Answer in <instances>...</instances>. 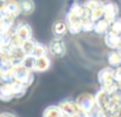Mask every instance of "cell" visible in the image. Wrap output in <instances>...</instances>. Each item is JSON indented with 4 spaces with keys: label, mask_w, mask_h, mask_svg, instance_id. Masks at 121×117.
<instances>
[{
    "label": "cell",
    "mask_w": 121,
    "mask_h": 117,
    "mask_svg": "<svg viewBox=\"0 0 121 117\" xmlns=\"http://www.w3.org/2000/svg\"><path fill=\"white\" fill-rule=\"evenodd\" d=\"M114 81L121 83V66H119V67H116V69H114Z\"/></svg>",
    "instance_id": "32"
},
{
    "label": "cell",
    "mask_w": 121,
    "mask_h": 117,
    "mask_svg": "<svg viewBox=\"0 0 121 117\" xmlns=\"http://www.w3.org/2000/svg\"><path fill=\"white\" fill-rule=\"evenodd\" d=\"M82 31H84V32L94 31V22L90 18L82 20Z\"/></svg>",
    "instance_id": "29"
},
{
    "label": "cell",
    "mask_w": 121,
    "mask_h": 117,
    "mask_svg": "<svg viewBox=\"0 0 121 117\" xmlns=\"http://www.w3.org/2000/svg\"><path fill=\"white\" fill-rule=\"evenodd\" d=\"M46 53H48V48L43 43L36 42L35 49H33V53H32V56L33 57H40V56H45Z\"/></svg>",
    "instance_id": "23"
},
{
    "label": "cell",
    "mask_w": 121,
    "mask_h": 117,
    "mask_svg": "<svg viewBox=\"0 0 121 117\" xmlns=\"http://www.w3.org/2000/svg\"><path fill=\"white\" fill-rule=\"evenodd\" d=\"M104 43L108 48L116 50L121 47V35L108 31L107 34H104Z\"/></svg>",
    "instance_id": "7"
},
{
    "label": "cell",
    "mask_w": 121,
    "mask_h": 117,
    "mask_svg": "<svg viewBox=\"0 0 121 117\" xmlns=\"http://www.w3.org/2000/svg\"><path fill=\"white\" fill-rule=\"evenodd\" d=\"M102 9H103V19H106L109 24L113 23L117 18L119 9H117V5L114 4L113 1H109V0L103 1Z\"/></svg>",
    "instance_id": "4"
},
{
    "label": "cell",
    "mask_w": 121,
    "mask_h": 117,
    "mask_svg": "<svg viewBox=\"0 0 121 117\" xmlns=\"http://www.w3.org/2000/svg\"><path fill=\"white\" fill-rule=\"evenodd\" d=\"M0 1H4V3H6V1H9V0H0Z\"/></svg>",
    "instance_id": "37"
},
{
    "label": "cell",
    "mask_w": 121,
    "mask_h": 117,
    "mask_svg": "<svg viewBox=\"0 0 121 117\" xmlns=\"http://www.w3.org/2000/svg\"><path fill=\"white\" fill-rule=\"evenodd\" d=\"M120 104H121V98H120Z\"/></svg>",
    "instance_id": "39"
},
{
    "label": "cell",
    "mask_w": 121,
    "mask_h": 117,
    "mask_svg": "<svg viewBox=\"0 0 121 117\" xmlns=\"http://www.w3.org/2000/svg\"><path fill=\"white\" fill-rule=\"evenodd\" d=\"M0 48H1V47H0Z\"/></svg>",
    "instance_id": "40"
},
{
    "label": "cell",
    "mask_w": 121,
    "mask_h": 117,
    "mask_svg": "<svg viewBox=\"0 0 121 117\" xmlns=\"http://www.w3.org/2000/svg\"><path fill=\"white\" fill-rule=\"evenodd\" d=\"M88 1H89V0H75L74 3L77 4V5H80V6H86Z\"/></svg>",
    "instance_id": "34"
},
{
    "label": "cell",
    "mask_w": 121,
    "mask_h": 117,
    "mask_svg": "<svg viewBox=\"0 0 121 117\" xmlns=\"http://www.w3.org/2000/svg\"><path fill=\"white\" fill-rule=\"evenodd\" d=\"M102 4H103L102 0H89V1L87 3V5H86V7H88L90 11H93V10H95V9L101 7Z\"/></svg>",
    "instance_id": "30"
},
{
    "label": "cell",
    "mask_w": 121,
    "mask_h": 117,
    "mask_svg": "<svg viewBox=\"0 0 121 117\" xmlns=\"http://www.w3.org/2000/svg\"><path fill=\"white\" fill-rule=\"evenodd\" d=\"M0 117H17V116L12 112H1L0 113Z\"/></svg>",
    "instance_id": "35"
},
{
    "label": "cell",
    "mask_w": 121,
    "mask_h": 117,
    "mask_svg": "<svg viewBox=\"0 0 121 117\" xmlns=\"http://www.w3.org/2000/svg\"><path fill=\"white\" fill-rule=\"evenodd\" d=\"M108 63L112 67L121 66V55L116 50H113V51L109 53V55H108Z\"/></svg>",
    "instance_id": "20"
},
{
    "label": "cell",
    "mask_w": 121,
    "mask_h": 117,
    "mask_svg": "<svg viewBox=\"0 0 121 117\" xmlns=\"http://www.w3.org/2000/svg\"><path fill=\"white\" fill-rule=\"evenodd\" d=\"M94 98H95V105H96L97 107L104 110V107L107 106V104H108V102H109V99H110V96H109L107 92H104L102 88H100V90L96 92V94L94 96Z\"/></svg>",
    "instance_id": "11"
},
{
    "label": "cell",
    "mask_w": 121,
    "mask_h": 117,
    "mask_svg": "<svg viewBox=\"0 0 121 117\" xmlns=\"http://www.w3.org/2000/svg\"><path fill=\"white\" fill-rule=\"evenodd\" d=\"M59 109L62 110L64 117L67 116H71V115H75L80 111L77 104L75 103V100H63V102H60L58 104Z\"/></svg>",
    "instance_id": "8"
},
{
    "label": "cell",
    "mask_w": 121,
    "mask_h": 117,
    "mask_svg": "<svg viewBox=\"0 0 121 117\" xmlns=\"http://www.w3.org/2000/svg\"><path fill=\"white\" fill-rule=\"evenodd\" d=\"M18 4L20 7V13L27 16L35 11V3L33 0H18Z\"/></svg>",
    "instance_id": "13"
},
{
    "label": "cell",
    "mask_w": 121,
    "mask_h": 117,
    "mask_svg": "<svg viewBox=\"0 0 121 117\" xmlns=\"http://www.w3.org/2000/svg\"><path fill=\"white\" fill-rule=\"evenodd\" d=\"M65 23L68 26V31L70 34L77 35L82 31V19L77 15H75L70 11H68V13H67V22Z\"/></svg>",
    "instance_id": "3"
},
{
    "label": "cell",
    "mask_w": 121,
    "mask_h": 117,
    "mask_svg": "<svg viewBox=\"0 0 121 117\" xmlns=\"http://www.w3.org/2000/svg\"><path fill=\"white\" fill-rule=\"evenodd\" d=\"M22 43H23V41L18 37V36H16L14 35V32H13V35H12V37H11V41H10V48H20L22 47Z\"/></svg>",
    "instance_id": "31"
},
{
    "label": "cell",
    "mask_w": 121,
    "mask_h": 117,
    "mask_svg": "<svg viewBox=\"0 0 121 117\" xmlns=\"http://www.w3.org/2000/svg\"><path fill=\"white\" fill-rule=\"evenodd\" d=\"M116 51H117V53H119V54H120V55H121V47H120V48H119V49H116Z\"/></svg>",
    "instance_id": "36"
},
{
    "label": "cell",
    "mask_w": 121,
    "mask_h": 117,
    "mask_svg": "<svg viewBox=\"0 0 121 117\" xmlns=\"http://www.w3.org/2000/svg\"><path fill=\"white\" fill-rule=\"evenodd\" d=\"M14 35L18 36L23 42L32 38V28L27 23H20L14 28Z\"/></svg>",
    "instance_id": "6"
},
{
    "label": "cell",
    "mask_w": 121,
    "mask_h": 117,
    "mask_svg": "<svg viewBox=\"0 0 121 117\" xmlns=\"http://www.w3.org/2000/svg\"><path fill=\"white\" fill-rule=\"evenodd\" d=\"M35 61H36V57H33L32 55H25L22 61V66L25 67L26 69L33 72L35 71Z\"/></svg>",
    "instance_id": "21"
},
{
    "label": "cell",
    "mask_w": 121,
    "mask_h": 117,
    "mask_svg": "<svg viewBox=\"0 0 121 117\" xmlns=\"http://www.w3.org/2000/svg\"><path fill=\"white\" fill-rule=\"evenodd\" d=\"M75 103L77 104L80 111L82 112H86V113H89L96 105H95V98H94V94L91 93H81Z\"/></svg>",
    "instance_id": "2"
},
{
    "label": "cell",
    "mask_w": 121,
    "mask_h": 117,
    "mask_svg": "<svg viewBox=\"0 0 121 117\" xmlns=\"http://www.w3.org/2000/svg\"><path fill=\"white\" fill-rule=\"evenodd\" d=\"M5 6H6V9H7L11 17L17 18L20 15V7H19L18 1H16V0H9V1L5 3Z\"/></svg>",
    "instance_id": "16"
},
{
    "label": "cell",
    "mask_w": 121,
    "mask_h": 117,
    "mask_svg": "<svg viewBox=\"0 0 121 117\" xmlns=\"http://www.w3.org/2000/svg\"><path fill=\"white\" fill-rule=\"evenodd\" d=\"M12 71H13V79H14V81L20 83L26 88L33 83V79H35L33 73L31 71L26 69L25 67H23L22 65L17 66V67H13Z\"/></svg>",
    "instance_id": "1"
},
{
    "label": "cell",
    "mask_w": 121,
    "mask_h": 117,
    "mask_svg": "<svg viewBox=\"0 0 121 117\" xmlns=\"http://www.w3.org/2000/svg\"><path fill=\"white\" fill-rule=\"evenodd\" d=\"M102 18H103V9H102V6L99 7V9H95V10L90 11V19L94 23L97 22V20H100V19H102Z\"/></svg>",
    "instance_id": "26"
},
{
    "label": "cell",
    "mask_w": 121,
    "mask_h": 117,
    "mask_svg": "<svg viewBox=\"0 0 121 117\" xmlns=\"http://www.w3.org/2000/svg\"><path fill=\"white\" fill-rule=\"evenodd\" d=\"M12 99H14V96H13L10 84H1L0 85V100L7 103V102H11Z\"/></svg>",
    "instance_id": "12"
},
{
    "label": "cell",
    "mask_w": 121,
    "mask_h": 117,
    "mask_svg": "<svg viewBox=\"0 0 121 117\" xmlns=\"http://www.w3.org/2000/svg\"><path fill=\"white\" fill-rule=\"evenodd\" d=\"M97 80L101 85H104L107 83H110L114 80V69L112 67H104L102 68L97 74Z\"/></svg>",
    "instance_id": "9"
},
{
    "label": "cell",
    "mask_w": 121,
    "mask_h": 117,
    "mask_svg": "<svg viewBox=\"0 0 121 117\" xmlns=\"http://www.w3.org/2000/svg\"><path fill=\"white\" fill-rule=\"evenodd\" d=\"M67 31H68V26H67L65 22L58 20L52 25V32L56 37H62L63 35L67 34Z\"/></svg>",
    "instance_id": "15"
},
{
    "label": "cell",
    "mask_w": 121,
    "mask_h": 117,
    "mask_svg": "<svg viewBox=\"0 0 121 117\" xmlns=\"http://www.w3.org/2000/svg\"><path fill=\"white\" fill-rule=\"evenodd\" d=\"M13 32L14 31H7V32L0 31V47H9L10 45V41H11Z\"/></svg>",
    "instance_id": "25"
},
{
    "label": "cell",
    "mask_w": 121,
    "mask_h": 117,
    "mask_svg": "<svg viewBox=\"0 0 121 117\" xmlns=\"http://www.w3.org/2000/svg\"><path fill=\"white\" fill-rule=\"evenodd\" d=\"M109 31L115 32L117 35H121V18H116L113 23H110Z\"/></svg>",
    "instance_id": "28"
},
{
    "label": "cell",
    "mask_w": 121,
    "mask_h": 117,
    "mask_svg": "<svg viewBox=\"0 0 121 117\" xmlns=\"http://www.w3.org/2000/svg\"><path fill=\"white\" fill-rule=\"evenodd\" d=\"M13 71L10 69V71H5V72H1V79H0V83L1 84H9L11 81H13Z\"/></svg>",
    "instance_id": "27"
},
{
    "label": "cell",
    "mask_w": 121,
    "mask_h": 117,
    "mask_svg": "<svg viewBox=\"0 0 121 117\" xmlns=\"http://www.w3.org/2000/svg\"><path fill=\"white\" fill-rule=\"evenodd\" d=\"M0 79H1V71H0Z\"/></svg>",
    "instance_id": "38"
},
{
    "label": "cell",
    "mask_w": 121,
    "mask_h": 117,
    "mask_svg": "<svg viewBox=\"0 0 121 117\" xmlns=\"http://www.w3.org/2000/svg\"><path fill=\"white\" fill-rule=\"evenodd\" d=\"M14 18H5L0 19V31L7 32V31H14Z\"/></svg>",
    "instance_id": "19"
},
{
    "label": "cell",
    "mask_w": 121,
    "mask_h": 117,
    "mask_svg": "<svg viewBox=\"0 0 121 117\" xmlns=\"http://www.w3.org/2000/svg\"><path fill=\"white\" fill-rule=\"evenodd\" d=\"M51 66V60L45 55V56H40V57H36L35 61V72H45L50 68Z\"/></svg>",
    "instance_id": "10"
},
{
    "label": "cell",
    "mask_w": 121,
    "mask_h": 117,
    "mask_svg": "<svg viewBox=\"0 0 121 117\" xmlns=\"http://www.w3.org/2000/svg\"><path fill=\"white\" fill-rule=\"evenodd\" d=\"M109 23L106 20V19H100L97 22L94 23V31L99 35H103V34H107L109 31Z\"/></svg>",
    "instance_id": "18"
},
{
    "label": "cell",
    "mask_w": 121,
    "mask_h": 117,
    "mask_svg": "<svg viewBox=\"0 0 121 117\" xmlns=\"http://www.w3.org/2000/svg\"><path fill=\"white\" fill-rule=\"evenodd\" d=\"M101 88H102L104 92H107L109 96H113V94H115V93L117 92L119 86H117V83L113 80V81H110V83H107V84H104V85H101Z\"/></svg>",
    "instance_id": "24"
},
{
    "label": "cell",
    "mask_w": 121,
    "mask_h": 117,
    "mask_svg": "<svg viewBox=\"0 0 121 117\" xmlns=\"http://www.w3.org/2000/svg\"><path fill=\"white\" fill-rule=\"evenodd\" d=\"M43 117H64V115L58 105H50L44 110Z\"/></svg>",
    "instance_id": "17"
},
{
    "label": "cell",
    "mask_w": 121,
    "mask_h": 117,
    "mask_svg": "<svg viewBox=\"0 0 121 117\" xmlns=\"http://www.w3.org/2000/svg\"><path fill=\"white\" fill-rule=\"evenodd\" d=\"M67 117H89V115H88V113H86V112L78 111L77 113H75V115H71V116H67Z\"/></svg>",
    "instance_id": "33"
},
{
    "label": "cell",
    "mask_w": 121,
    "mask_h": 117,
    "mask_svg": "<svg viewBox=\"0 0 121 117\" xmlns=\"http://www.w3.org/2000/svg\"><path fill=\"white\" fill-rule=\"evenodd\" d=\"M10 84V86H11V90H12V92H13V96H14V98H22L25 93H26V87L24 86V85H22L20 83H18V81H11V83H9Z\"/></svg>",
    "instance_id": "14"
},
{
    "label": "cell",
    "mask_w": 121,
    "mask_h": 117,
    "mask_svg": "<svg viewBox=\"0 0 121 117\" xmlns=\"http://www.w3.org/2000/svg\"><path fill=\"white\" fill-rule=\"evenodd\" d=\"M49 50L55 56H63L65 54V51H67V47H65V43H64V41L62 38L56 37V38H53L50 42Z\"/></svg>",
    "instance_id": "5"
},
{
    "label": "cell",
    "mask_w": 121,
    "mask_h": 117,
    "mask_svg": "<svg viewBox=\"0 0 121 117\" xmlns=\"http://www.w3.org/2000/svg\"><path fill=\"white\" fill-rule=\"evenodd\" d=\"M35 44H36V42L31 38V39H27V41H24L23 43H22V50H23V53L25 54V55H32V53H33V49H35Z\"/></svg>",
    "instance_id": "22"
}]
</instances>
